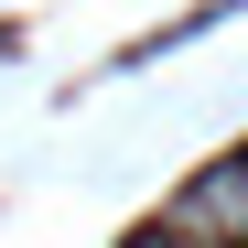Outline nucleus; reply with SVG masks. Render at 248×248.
I'll return each instance as SVG.
<instances>
[{
	"instance_id": "1",
	"label": "nucleus",
	"mask_w": 248,
	"mask_h": 248,
	"mask_svg": "<svg viewBox=\"0 0 248 248\" xmlns=\"http://www.w3.org/2000/svg\"><path fill=\"white\" fill-rule=\"evenodd\" d=\"M173 237H194V248H248V151H227L216 173H194L184 194H173V216H162Z\"/></svg>"
},
{
	"instance_id": "2",
	"label": "nucleus",
	"mask_w": 248,
	"mask_h": 248,
	"mask_svg": "<svg viewBox=\"0 0 248 248\" xmlns=\"http://www.w3.org/2000/svg\"><path fill=\"white\" fill-rule=\"evenodd\" d=\"M130 248H194V237H173V227H151V237H130Z\"/></svg>"
}]
</instances>
